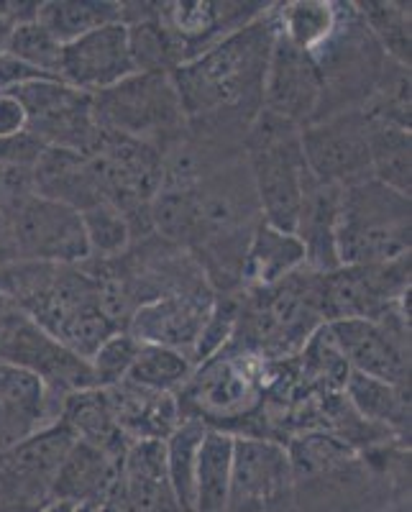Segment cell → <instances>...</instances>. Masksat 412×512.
<instances>
[{
    "label": "cell",
    "mask_w": 412,
    "mask_h": 512,
    "mask_svg": "<svg viewBox=\"0 0 412 512\" xmlns=\"http://www.w3.org/2000/svg\"><path fill=\"white\" fill-rule=\"evenodd\" d=\"M274 34L277 11H267L169 72L187 128H195V136H208V146L231 141L233 136L246 139V131L262 111Z\"/></svg>",
    "instance_id": "obj_1"
},
{
    "label": "cell",
    "mask_w": 412,
    "mask_h": 512,
    "mask_svg": "<svg viewBox=\"0 0 412 512\" xmlns=\"http://www.w3.org/2000/svg\"><path fill=\"white\" fill-rule=\"evenodd\" d=\"M0 287L41 331L85 361L118 333L100 305L98 272L77 264L24 262L0 274Z\"/></svg>",
    "instance_id": "obj_2"
},
{
    "label": "cell",
    "mask_w": 412,
    "mask_h": 512,
    "mask_svg": "<svg viewBox=\"0 0 412 512\" xmlns=\"http://www.w3.org/2000/svg\"><path fill=\"white\" fill-rule=\"evenodd\" d=\"M267 361L228 341L215 356L198 364L177 392L182 418H195L215 431L241 436L246 420L264 408Z\"/></svg>",
    "instance_id": "obj_3"
},
{
    "label": "cell",
    "mask_w": 412,
    "mask_h": 512,
    "mask_svg": "<svg viewBox=\"0 0 412 512\" xmlns=\"http://www.w3.org/2000/svg\"><path fill=\"white\" fill-rule=\"evenodd\" d=\"M338 264H389L410 256V195L374 177L343 187L336 226Z\"/></svg>",
    "instance_id": "obj_4"
},
{
    "label": "cell",
    "mask_w": 412,
    "mask_h": 512,
    "mask_svg": "<svg viewBox=\"0 0 412 512\" xmlns=\"http://www.w3.org/2000/svg\"><path fill=\"white\" fill-rule=\"evenodd\" d=\"M244 152L262 221L277 231L295 233L310 177L302 157L300 128L259 111L246 131Z\"/></svg>",
    "instance_id": "obj_5"
},
{
    "label": "cell",
    "mask_w": 412,
    "mask_h": 512,
    "mask_svg": "<svg viewBox=\"0 0 412 512\" xmlns=\"http://www.w3.org/2000/svg\"><path fill=\"white\" fill-rule=\"evenodd\" d=\"M93 116L103 134L144 141L164 152L187 134V118L169 72H136L93 95Z\"/></svg>",
    "instance_id": "obj_6"
},
{
    "label": "cell",
    "mask_w": 412,
    "mask_h": 512,
    "mask_svg": "<svg viewBox=\"0 0 412 512\" xmlns=\"http://www.w3.org/2000/svg\"><path fill=\"white\" fill-rule=\"evenodd\" d=\"M407 292L392 310L374 320H333L325 323L351 372L382 382L410 387V315Z\"/></svg>",
    "instance_id": "obj_7"
},
{
    "label": "cell",
    "mask_w": 412,
    "mask_h": 512,
    "mask_svg": "<svg viewBox=\"0 0 412 512\" xmlns=\"http://www.w3.org/2000/svg\"><path fill=\"white\" fill-rule=\"evenodd\" d=\"M13 254L31 264H82L90 259L80 210L29 195L6 210Z\"/></svg>",
    "instance_id": "obj_8"
},
{
    "label": "cell",
    "mask_w": 412,
    "mask_h": 512,
    "mask_svg": "<svg viewBox=\"0 0 412 512\" xmlns=\"http://www.w3.org/2000/svg\"><path fill=\"white\" fill-rule=\"evenodd\" d=\"M0 364L34 374L59 400L70 392L95 387L88 361L57 344L21 310L0 313Z\"/></svg>",
    "instance_id": "obj_9"
},
{
    "label": "cell",
    "mask_w": 412,
    "mask_h": 512,
    "mask_svg": "<svg viewBox=\"0 0 412 512\" xmlns=\"http://www.w3.org/2000/svg\"><path fill=\"white\" fill-rule=\"evenodd\" d=\"M410 292V256L389 264H346L320 277V310L333 320H374Z\"/></svg>",
    "instance_id": "obj_10"
},
{
    "label": "cell",
    "mask_w": 412,
    "mask_h": 512,
    "mask_svg": "<svg viewBox=\"0 0 412 512\" xmlns=\"http://www.w3.org/2000/svg\"><path fill=\"white\" fill-rule=\"evenodd\" d=\"M300 146L313 180L349 187L372 177L369 116L361 108L315 118L313 123L300 128Z\"/></svg>",
    "instance_id": "obj_11"
},
{
    "label": "cell",
    "mask_w": 412,
    "mask_h": 512,
    "mask_svg": "<svg viewBox=\"0 0 412 512\" xmlns=\"http://www.w3.org/2000/svg\"><path fill=\"white\" fill-rule=\"evenodd\" d=\"M75 433L62 423L44 425L0 454V500L49 505L52 484Z\"/></svg>",
    "instance_id": "obj_12"
},
{
    "label": "cell",
    "mask_w": 412,
    "mask_h": 512,
    "mask_svg": "<svg viewBox=\"0 0 412 512\" xmlns=\"http://www.w3.org/2000/svg\"><path fill=\"white\" fill-rule=\"evenodd\" d=\"M323 105V75L305 49L295 47L285 34H274L264 77L262 111L305 128L318 118Z\"/></svg>",
    "instance_id": "obj_13"
},
{
    "label": "cell",
    "mask_w": 412,
    "mask_h": 512,
    "mask_svg": "<svg viewBox=\"0 0 412 512\" xmlns=\"http://www.w3.org/2000/svg\"><path fill=\"white\" fill-rule=\"evenodd\" d=\"M213 303L215 295L208 282L164 292L134 310L126 331L139 344L175 349L192 361V351L203 333Z\"/></svg>",
    "instance_id": "obj_14"
},
{
    "label": "cell",
    "mask_w": 412,
    "mask_h": 512,
    "mask_svg": "<svg viewBox=\"0 0 412 512\" xmlns=\"http://www.w3.org/2000/svg\"><path fill=\"white\" fill-rule=\"evenodd\" d=\"M136 75L128 52L126 26L108 24L62 47L59 80L80 93L95 95Z\"/></svg>",
    "instance_id": "obj_15"
},
{
    "label": "cell",
    "mask_w": 412,
    "mask_h": 512,
    "mask_svg": "<svg viewBox=\"0 0 412 512\" xmlns=\"http://www.w3.org/2000/svg\"><path fill=\"white\" fill-rule=\"evenodd\" d=\"M118 464L121 459H113L85 441H75L54 477L49 502H64L77 510H98L111 495Z\"/></svg>",
    "instance_id": "obj_16"
},
{
    "label": "cell",
    "mask_w": 412,
    "mask_h": 512,
    "mask_svg": "<svg viewBox=\"0 0 412 512\" xmlns=\"http://www.w3.org/2000/svg\"><path fill=\"white\" fill-rule=\"evenodd\" d=\"M111 402L113 418L131 443L164 441L182 423L177 395L154 392L123 379L116 387L105 390Z\"/></svg>",
    "instance_id": "obj_17"
},
{
    "label": "cell",
    "mask_w": 412,
    "mask_h": 512,
    "mask_svg": "<svg viewBox=\"0 0 412 512\" xmlns=\"http://www.w3.org/2000/svg\"><path fill=\"white\" fill-rule=\"evenodd\" d=\"M341 192L343 187L325 185V182L308 177L305 195H302L295 236L305 249V267L318 274H328L341 267L336 251Z\"/></svg>",
    "instance_id": "obj_18"
},
{
    "label": "cell",
    "mask_w": 412,
    "mask_h": 512,
    "mask_svg": "<svg viewBox=\"0 0 412 512\" xmlns=\"http://www.w3.org/2000/svg\"><path fill=\"white\" fill-rule=\"evenodd\" d=\"M302 267H305V249L295 233L277 231L262 221L254 228L246 246L241 287H249V292L267 290L287 280L290 274L300 272Z\"/></svg>",
    "instance_id": "obj_19"
},
{
    "label": "cell",
    "mask_w": 412,
    "mask_h": 512,
    "mask_svg": "<svg viewBox=\"0 0 412 512\" xmlns=\"http://www.w3.org/2000/svg\"><path fill=\"white\" fill-rule=\"evenodd\" d=\"M31 182H34L36 195L70 205L80 213L90 205L100 203V192L90 175L85 154L47 146L31 172Z\"/></svg>",
    "instance_id": "obj_20"
},
{
    "label": "cell",
    "mask_w": 412,
    "mask_h": 512,
    "mask_svg": "<svg viewBox=\"0 0 412 512\" xmlns=\"http://www.w3.org/2000/svg\"><path fill=\"white\" fill-rule=\"evenodd\" d=\"M57 420H62L75 433L77 441L90 443V446L100 448L105 454H111L113 459H123V454L131 446V441L123 436L116 418H113L108 395L100 387L64 395L62 402H59Z\"/></svg>",
    "instance_id": "obj_21"
},
{
    "label": "cell",
    "mask_w": 412,
    "mask_h": 512,
    "mask_svg": "<svg viewBox=\"0 0 412 512\" xmlns=\"http://www.w3.org/2000/svg\"><path fill=\"white\" fill-rule=\"evenodd\" d=\"M343 392L354 413L369 425L410 431V387H397L349 369Z\"/></svg>",
    "instance_id": "obj_22"
},
{
    "label": "cell",
    "mask_w": 412,
    "mask_h": 512,
    "mask_svg": "<svg viewBox=\"0 0 412 512\" xmlns=\"http://www.w3.org/2000/svg\"><path fill=\"white\" fill-rule=\"evenodd\" d=\"M231 461V433L208 428L198 456L192 512H228V497H231Z\"/></svg>",
    "instance_id": "obj_23"
},
{
    "label": "cell",
    "mask_w": 412,
    "mask_h": 512,
    "mask_svg": "<svg viewBox=\"0 0 412 512\" xmlns=\"http://www.w3.org/2000/svg\"><path fill=\"white\" fill-rule=\"evenodd\" d=\"M39 21L59 44H70L80 36L121 21V3L111 0H49L39 3Z\"/></svg>",
    "instance_id": "obj_24"
},
{
    "label": "cell",
    "mask_w": 412,
    "mask_h": 512,
    "mask_svg": "<svg viewBox=\"0 0 412 512\" xmlns=\"http://www.w3.org/2000/svg\"><path fill=\"white\" fill-rule=\"evenodd\" d=\"M208 425L195 418H182L175 431L164 438V461H167V484L182 512H192L195 500V472Z\"/></svg>",
    "instance_id": "obj_25"
},
{
    "label": "cell",
    "mask_w": 412,
    "mask_h": 512,
    "mask_svg": "<svg viewBox=\"0 0 412 512\" xmlns=\"http://www.w3.org/2000/svg\"><path fill=\"white\" fill-rule=\"evenodd\" d=\"M369 159L374 180L410 195V128L369 116Z\"/></svg>",
    "instance_id": "obj_26"
},
{
    "label": "cell",
    "mask_w": 412,
    "mask_h": 512,
    "mask_svg": "<svg viewBox=\"0 0 412 512\" xmlns=\"http://www.w3.org/2000/svg\"><path fill=\"white\" fill-rule=\"evenodd\" d=\"M151 233L164 244L192 249L198 239V205L192 187H159L149 203Z\"/></svg>",
    "instance_id": "obj_27"
},
{
    "label": "cell",
    "mask_w": 412,
    "mask_h": 512,
    "mask_svg": "<svg viewBox=\"0 0 412 512\" xmlns=\"http://www.w3.org/2000/svg\"><path fill=\"white\" fill-rule=\"evenodd\" d=\"M338 24V11L333 3H318V0H297L279 6L277 29L285 34L295 47L313 54L325 41L331 39Z\"/></svg>",
    "instance_id": "obj_28"
},
{
    "label": "cell",
    "mask_w": 412,
    "mask_h": 512,
    "mask_svg": "<svg viewBox=\"0 0 412 512\" xmlns=\"http://www.w3.org/2000/svg\"><path fill=\"white\" fill-rule=\"evenodd\" d=\"M192 372H195V364L180 351L141 344L126 379L139 384V387H146V390L177 395L187 384V379L192 377Z\"/></svg>",
    "instance_id": "obj_29"
},
{
    "label": "cell",
    "mask_w": 412,
    "mask_h": 512,
    "mask_svg": "<svg viewBox=\"0 0 412 512\" xmlns=\"http://www.w3.org/2000/svg\"><path fill=\"white\" fill-rule=\"evenodd\" d=\"M369 34L392 62L410 67V6L405 3H359Z\"/></svg>",
    "instance_id": "obj_30"
},
{
    "label": "cell",
    "mask_w": 412,
    "mask_h": 512,
    "mask_svg": "<svg viewBox=\"0 0 412 512\" xmlns=\"http://www.w3.org/2000/svg\"><path fill=\"white\" fill-rule=\"evenodd\" d=\"M80 216L82 226H85V236H88L90 259L95 256V259L111 262V259H118L128 249L131 228H128L126 218H123L116 205L100 200V203L82 210Z\"/></svg>",
    "instance_id": "obj_31"
},
{
    "label": "cell",
    "mask_w": 412,
    "mask_h": 512,
    "mask_svg": "<svg viewBox=\"0 0 412 512\" xmlns=\"http://www.w3.org/2000/svg\"><path fill=\"white\" fill-rule=\"evenodd\" d=\"M8 57L16 62L26 64L31 70L41 72V75L59 80V64H62V44L49 34L39 21H29L13 29L11 39L6 44Z\"/></svg>",
    "instance_id": "obj_32"
},
{
    "label": "cell",
    "mask_w": 412,
    "mask_h": 512,
    "mask_svg": "<svg viewBox=\"0 0 412 512\" xmlns=\"http://www.w3.org/2000/svg\"><path fill=\"white\" fill-rule=\"evenodd\" d=\"M139 341L128 331L113 333L98 351L88 359L90 372L95 377V387L100 390H108V387H116L126 379L128 369L134 364L136 354H139Z\"/></svg>",
    "instance_id": "obj_33"
},
{
    "label": "cell",
    "mask_w": 412,
    "mask_h": 512,
    "mask_svg": "<svg viewBox=\"0 0 412 512\" xmlns=\"http://www.w3.org/2000/svg\"><path fill=\"white\" fill-rule=\"evenodd\" d=\"M26 131V113L16 98L0 93V139Z\"/></svg>",
    "instance_id": "obj_34"
},
{
    "label": "cell",
    "mask_w": 412,
    "mask_h": 512,
    "mask_svg": "<svg viewBox=\"0 0 412 512\" xmlns=\"http://www.w3.org/2000/svg\"><path fill=\"white\" fill-rule=\"evenodd\" d=\"M0 254L16 256L13 254V241H11V228H8L6 213L0 210Z\"/></svg>",
    "instance_id": "obj_35"
},
{
    "label": "cell",
    "mask_w": 412,
    "mask_h": 512,
    "mask_svg": "<svg viewBox=\"0 0 412 512\" xmlns=\"http://www.w3.org/2000/svg\"><path fill=\"white\" fill-rule=\"evenodd\" d=\"M47 505H31V502L0 500V512H44Z\"/></svg>",
    "instance_id": "obj_36"
},
{
    "label": "cell",
    "mask_w": 412,
    "mask_h": 512,
    "mask_svg": "<svg viewBox=\"0 0 412 512\" xmlns=\"http://www.w3.org/2000/svg\"><path fill=\"white\" fill-rule=\"evenodd\" d=\"M44 512H93V510H77V507L64 505V502H49V505L44 507Z\"/></svg>",
    "instance_id": "obj_37"
},
{
    "label": "cell",
    "mask_w": 412,
    "mask_h": 512,
    "mask_svg": "<svg viewBox=\"0 0 412 512\" xmlns=\"http://www.w3.org/2000/svg\"><path fill=\"white\" fill-rule=\"evenodd\" d=\"M93 512H113V510L108 505H103V507H98V510H93Z\"/></svg>",
    "instance_id": "obj_38"
}]
</instances>
